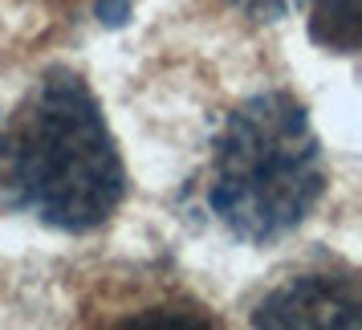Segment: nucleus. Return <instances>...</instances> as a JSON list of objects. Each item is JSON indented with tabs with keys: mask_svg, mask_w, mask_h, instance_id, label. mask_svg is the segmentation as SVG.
I'll return each instance as SVG.
<instances>
[{
	"mask_svg": "<svg viewBox=\"0 0 362 330\" xmlns=\"http://www.w3.org/2000/svg\"><path fill=\"white\" fill-rule=\"evenodd\" d=\"M310 37L322 50L354 53L358 50V0H313Z\"/></svg>",
	"mask_w": 362,
	"mask_h": 330,
	"instance_id": "4",
	"label": "nucleus"
},
{
	"mask_svg": "<svg viewBox=\"0 0 362 330\" xmlns=\"http://www.w3.org/2000/svg\"><path fill=\"white\" fill-rule=\"evenodd\" d=\"M326 155L305 106L264 90L228 110L208 171V208L245 245H273L301 229L326 196Z\"/></svg>",
	"mask_w": 362,
	"mask_h": 330,
	"instance_id": "2",
	"label": "nucleus"
},
{
	"mask_svg": "<svg viewBox=\"0 0 362 330\" xmlns=\"http://www.w3.org/2000/svg\"><path fill=\"white\" fill-rule=\"evenodd\" d=\"M122 196L127 167L94 90L49 69L0 118V204L57 232H94Z\"/></svg>",
	"mask_w": 362,
	"mask_h": 330,
	"instance_id": "1",
	"label": "nucleus"
},
{
	"mask_svg": "<svg viewBox=\"0 0 362 330\" xmlns=\"http://www.w3.org/2000/svg\"><path fill=\"white\" fill-rule=\"evenodd\" d=\"M98 21L106 29H122L131 21V0H98Z\"/></svg>",
	"mask_w": 362,
	"mask_h": 330,
	"instance_id": "6",
	"label": "nucleus"
},
{
	"mask_svg": "<svg viewBox=\"0 0 362 330\" xmlns=\"http://www.w3.org/2000/svg\"><path fill=\"white\" fill-rule=\"evenodd\" d=\"M362 294L354 269H310L277 281L252 310V326H358Z\"/></svg>",
	"mask_w": 362,
	"mask_h": 330,
	"instance_id": "3",
	"label": "nucleus"
},
{
	"mask_svg": "<svg viewBox=\"0 0 362 330\" xmlns=\"http://www.w3.org/2000/svg\"><path fill=\"white\" fill-rule=\"evenodd\" d=\"M224 4L236 8V13H245L248 21H281L289 13H297L305 0H224Z\"/></svg>",
	"mask_w": 362,
	"mask_h": 330,
	"instance_id": "5",
	"label": "nucleus"
}]
</instances>
